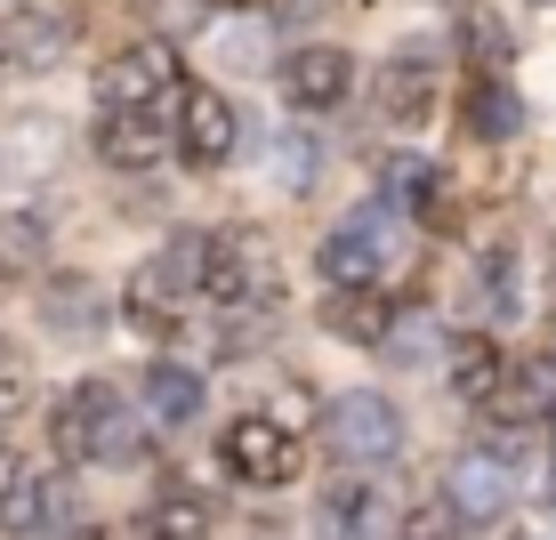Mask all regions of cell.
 <instances>
[{
	"mask_svg": "<svg viewBox=\"0 0 556 540\" xmlns=\"http://www.w3.org/2000/svg\"><path fill=\"white\" fill-rule=\"evenodd\" d=\"M41 306H49V323H65V331H89V315H98V299H89V282H73V275L56 282V291H49Z\"/></svg>",
	"mask_w": 556,
	"mask_h": 540,
	"instance_id": "obj_23",
	"label": "cell"
},
{
	"mask_svg": "<svg viewBox=\"0 0 556 540\" xmlns=\"http://www.w3.org/2000/svg\"><path fill=\"white\" fill-rule=\"evenodd\" d=\"M49 443L65 460H138L146 436H138V412L105 388V379H81L65 388V403L49 412Z\"/></svg>",
	"mask_w": 556,
	"mask_h": 540,
	"instance_id": "obj_1",
	"label": "cell"
},
{
	"mask_svg": "<svg viewBox=\"0 0 556 540\" xmlns=\"http://www.w3.org/2000/svg\"><path fill=\"white\" fill-rule=\"evenodd\" d=\"M235 138H242V113H235L226 89H186L178 98V153L194 169H218L235 153Z\"/></svg>",
	"mask_w": 556,
	"mask_h": 540,
	"instance_id": "obj_7",
	"label": "cell"
},
{
	"mask_svg": "<svg viewBox=\"0 0 556 540\" xmlns=\"http://www.w3.org/2000/svg\"><path fill=\"white\" fill-rule=\"evenodd\" d=\"M444 492H452L459 525H501V508L516 500V468H508L501 452H459L452 476H444Z\"/></svg>",
	"mask_w": 556,
	"mask_h": 540,
	"instance_id": "obj_8",
	"label": "cell"
},
{
	"mask_svg": "<svg viewBox=\"0 0 556 540\" xmlns=\"http://www.w3.org/2000/svg\"><path fill=\"white\" fill-rule=\"evenodd\" d=\"M98 153H105L113 169L162 162V129H153V113H105V122H98Z\"/></svg>",
	"mask_w": 556,
	"mask_h": 540,
	"instance_id": "obj_15",
	"label": "cell"
},
{
	"mask_svg": "<svg viewBox=\"0 0 556 540\" xmlns=\"http://www.w3.org/2000/svg\"><path fill=\"white\" fill-rule=\"evenodd\" d=\"M492 412H508V419H541V412H556V347H541V355L516 363V372L501 379V395H492Z\"/></svg>",
	"mask_w": 556,
	"mask_h": 540,
	"instance_id": "obj_13",
	"label": "cell"
},
{
	"mask_svg": "<svg viewBox=\"0 0 556 540\" xmlns=\"http://www.w3.org/2000/svg\"><path fill=\"white\" fill-rule=\"evenodd\" d=\"M525 540H541V532H525Z\"/></svg>",
	"mask_w": 556,
	"mask_h": 540,
	"instance_id": "obj_30",
	"label": "cell"
},
{
	"mask_svg": "<svg viewBox=\"0 0 556 540\" xmlns=\"http://www.w3.org/2000/svg\"><path fill=\"white\" fill-rule=\"evenodd\" d=\"M41 476H33V460L25 452H0V532H16L25 540L33 532V516H41Z\"/></svg>",
	"mask_w": 556,
	"mask_h": 540,
	"instance_id": "obj_16",
	"label": "cell"
},
{
	"mask_svg": "<svg viewBox=\"0 0 556 540\" xmlns=\"http://www.w3.org/2000/svg\"><path fill=\"white\" fill-rule=\"evenodd\" d=\"M532 9H556V0H532Z\"/></svg>",
	"mask_w": 556,
	"mask_h": 540,
	"instance_id": "obj_29",
	"label": "cell"
},
{
	"mask_svg": "<svg viewBox=\"0 0 556 540\" xmlns=\"http://www.w3.org/2000/svg\"><path fill=\"white\" fill-rule=\"evenodd\" d=\"M282 98H291L299 113H331V105H348V98H355V56H348V49H331V41L299 49L291 65H282Z\"/></svg>",
	"mask_w": 556,
	"mask_h": 540,
	"instance_id": "obj_9",
	"label": "cell"
},
{
	"mask_svg": "<svg viewBox=\"0 0 556 540\" xmlns=\"http://www.w3.org/2000/svg\"><path fill=\"white\" fill-rule=\"evenodd\" d=\"M202 259H210V242H202V235H186V242L153 250V259L138 266V275H129L122 315L138 323V331H169V323L186 315V299L202 291Z\"/></svg>",
	"mask_w": 556,
	"mask_h": 540,
	"instance_id": "obj_3",
	"label": "cell"
},
{
	"mask_svg": "<svg viewBox=\"0 0 556 540\" xmlns=\"http://www.w3.org/2000/svg\"><path fill=\"white\" fill-rule=\"evenodd\" d=\"M16 403H25V355L0 339V412H16Z\"/></svg>",
	"mask_w": 556,
	"mask_h": 540,
	"instance_id": "obj_25",
	"label": "cell"
},
{
	"mask_svg": "<svg viewBox=\"0 0 556 540\" xmlns=\"http://www.w3.org/2000/svg\"><path fill=\"white\" fill-rule=\"evenodd\" d=\"M202 403H210V388H202L194 363H153L146 372V419L153 428H194Z\"/></svg>",
	"mask_w": 556,
	"mask_h": 540,
	"instance_id": "obj_11",
	"label": "cell"
},
{
	"mask_svg": "<svg viewBox=\"0 0 556 540\" xmlns=\"http://www.w3.org/2000/svg\"><path fill=\"white\" fill-rule=\"evenodd\" d=\"M210 9H242V0H210Z\"/></svg>",
	"mask_w": 556,
	"mask_h": 540,
	"instance_id": "obj_28",
	"label": "cell"
},
{
	"mask_svg": "<svg viewBox=\"0 0 556 540\" xmlns=\"http://www.w3.org/2000/svg\"><path fill=\"white\" fill-rule=\"evenodd\" d=\"M379 347H388V363H428L435 347H444V331H435L428 315H395V323H388V339H379Z\"/></svg>",
	"mask_w": 556,
	"mask_h": 540,
	"instance_id": "obj_22",
	"label": "cell"
},
{
	"mask_svg": "<svg viewBox=\"0 0 556 540\" xmlns=\"http://www.w3.org/2000/svg\"><path fill=\"white\" fill-rule=\"evenodd\" d=\"M138 540H210V500L162 485L146 500V516H138Z\"/></svg>",
	"mask_w": 556,
	"mask_h": 540,
	"instance_id": "obj_14",
	"label": "cell"
},
{
	"mask_svg": "<svg viewBox=\"0 0 556 540\" xmlns=\"http://www.w3.org/2000/svg\"><path fill=\"white\" fill-rule=\"evenodd\" d=\"M484 306H492V315H516V259H508V250H492V259H484Z\"/></svg>",
	"mask_w": 556,
	"mask_h": 540,
	"instance_id": "obj_24",
	"label": "cell"
},
{
	"mask_svg": "<svg viewBox=\"0 0 556 540\" xmlns=\"http://www.w3.org/2000/svg\"><path fill=\"white\" fill-rule=\"evenodd\" d=\"M323 323H331V331L339 339H355V347H379V339H388V299H379V291H339L331 299V315H323Z\"/></svg>",
	"mask_w": 556,
	"mask_h": 540,
	"instance_id": "obj_19",
	"label": "cell"
},
{
	"mask_svg": "<svg viewBox=\"0 0 556 540\" xmlns=\"http://www.w3.org/2000/svg\"><path fill=\"white\" fill-rule=\"evenodd\" d=\"M98 89H105V113H153L178 89V49L169 41H129L122 56H105Z\"/></svg>",
	"mask_w": 556,
	"mask_h": 540,
	"instance_id": "obj_6",
	"label": "cell"
},
{
	"mask_svg": "<svg viewBox=\"0 0 556 540\" xmlns=\"http://www.w3.org/2000/svg\"><path fill=\"white\" fill-rule=\"evenodd\" d=\"M395 540H452V525L435 508H419V516H404V532H395Z\"/></svg>",
	"mask_w": 556,
	"mask_h": 540,
	"instance_id": "obj_27",
	"label": "cell"
},
{
	"mask_svg": "<svg viewBox=\"0 0 556 540\" xmlns=\"http://www.w3.org/2000/svg\"><path fill=\"white\" fill-rule=\"evenodd\" d=\"M315 266H323L331 291H371V282L395 266V202H355L348 218L323 235Z\"/></svg>",
	"mask_w": 556,
	"mask_h": 540,
	"instance_id": "obj_2",
	"label": "cell"
},
{
	"mask_svg": "<svg viewBox=\"0 0 556 540\" xmlns=\"http://www.w3.org/2000/svg\"><path fill=\"white\" fill-rule=\"evenodd\" d=\"M323 532H331V540H379V532H388V508H379L371 485H348V492L323 500Z\"/></svg>",
	"mask_w": 556,
	"mask_h": 540,
	"instance_id": "obj_18",
	"label": "cell"
},
{
	"mask_svg": "<svg viewBox=\"0 0 556 540\" xmlns=\"http://www.w3.org/2000/svg\"><path fill=\"white\" fill-rule=\"evenodd\" d=\"M218 460H226V468L242 476V485L275 492V485H291V476H299V436L282 428V419H266V412H242L235 428H226Z\"/></svg>",
	"mask_w": 556,
	"mask_h": 540,
	"instance_id": "obj_5",
	"label": "cell"
},
{
	"mask_svg": "<svg viewBox=\"0 0 556 540\" xmlns=\"http://www.w3.org/2000/svg\"><path fill=\"white\" fill-rule=\"evenodd\" d=\"M388 194H395V202H404V194H435V169H428V162H395V169H388Z\"/></svg>",
	"mask_w": 556,
	"mask_h": 540,
	"instance_id": "obj_26",
	"label": "cell"
},
{
	"mask_svg": "<svg viewBox=\"0 0 556 540\" xmlns=\"http://www.w3.org/2000/svg\"><path fill=\"white\" fill-rule=\"evenodd\" d=\"M379 105H388V122H419V113L435 105V65L419 49L388 56V65H379Z\"/></svg>",
	"mask_w": 556,
	"mask_h": 540,
	"instance_id": "obj_12",
	"label": "cell"
},
{
	"mask_svg": "<svg viewBox=\"0 0 556 540\" xmlns=\"http://www.w3.org/2000/svg\"><path fill=\"white\" fill-rule=\"evenodd\" d=\"M501 347H492V339H459V355H452V388L459 395H476V403H492V395H501Z\"/></svg>",
	"mask_w": 556,
	"mask_h": 540,
	"instance_id": "obj_20",
	"label": "cell"
},
{
	"mask_svg": "<svg viewBox=\"0 0 556 540\" xmlns=\"http://www.w3.org/2000/svg\"><path fill=\"white\" fill-rule=\"evenodd\" d=\"M323 436H331V452L348 460V468H379V460L404 452V412H395L388 395H339L331 419H323Z\"/></svg>",
	"mask_w": 556,
	"mask_h": 540,
	"instance_id": "obj_4",
	"label": "cell"
},
{
	"mask_svg": "<svg viewBox=\"0 0 556 540\" xmlns=\"http://www.w3.org/2000/svg\"><path fill=\"white\" fill-rule=\"evenodd\" d=\"M202 291L210 299H266L275 291V266H266V250L258 242H242V235H218L210 242V259H202Z\"/></svg>",
	"mask_w": 556,
	"mask_h": 540,
	"instance_id": "obj_10",
	"label": "cell"
},
{
	"mask_svg": "<svg viewBox=\"0 0 556 540\" xmlns=\"http://www.w3.org/2000/svg\"><path fill=\"white\" fill-rule=\"evenodd\" d=\"M0 56L25 65V73H41V65L65 56V25H56V16H9V25H0Z\"/></svg>",
	"mask_w": 556,
	"mask_h": 540,
	"instance_id": "obj_17",
	"label": "cell"
},
{
	"mask_svg": "<svg viewBox=\"0 0 556 540\" xmlns=\"http://www.w3.org/2000/svg\"><path fill=\"white\" fill-rule=\"evenodd\" d=\"M468 129H476V138H516V129H525V98H516V89H501V81H484V89H476V98H468Z\"/></svg>",
	"mask_w": 556,
	"mask_h": 540,
	"instance_id": "obj_21",
	"label": "cell"
}]
</instances>
